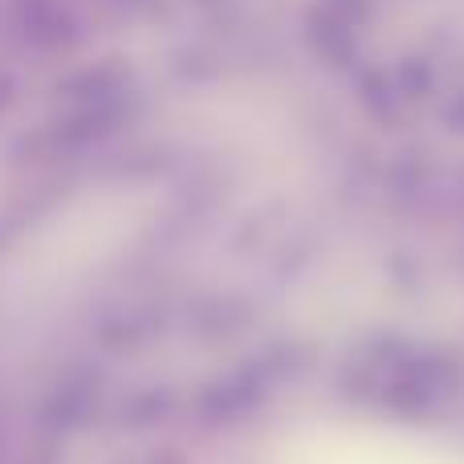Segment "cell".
Masks as SVG:
<instances>
[{"label":"cell","instance_id":"cell-1","mask_svg":"<svg viewBox=\"0 0 464 464\" xmlns=\"http://www.w3.org/2000/svg\"><path fill=\"white\" fill-rule=\"evenodd\" d=\"M90 400H94V392H90V379L86 375L62 379V383L53 387V395H49V403H45V420L53 428L82 424V420H86V411H90Z\"/></svg>","mask_w":464,"mask_h":464}]
</instances>
